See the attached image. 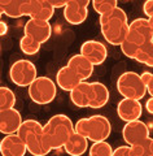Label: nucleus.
I'll use <instances>...</instances> for the list:
<instances>
[{
	"label": "nucleus",
	"instance_id": "25",
	"mask_svg": "<svg viewBox=\"0 0 153 156\" xmlns=\"http://www.w3.org/2000/svg\"><path fill=\"white\" fill-rule=\"evenodd\" d=\"M16 104V95L14 92L7 86L0 87V111L14 108Z\"/></svg>",
	"mask_w": 153,
	"mask_h": 156
},
{
	"label": "nucleus",
	"instance_id": "20",
	"mask_svg": "<svg viewBox=\"0 0 153 156\" xmlns=\"http://www.w3.org/2000/svg\"><path fill=\"white\" fill-rule=\"evenodd\" d=\"M65 152L73 156H81L83 154H86V151L88 148V138L83 134L74 131L70 135V138L68 139V142L64 146Z\"/></svg>",
	"mask_w": 153,
	"mask_h": 156
},
{
	"label": "nucleus",
	"instance_id": "9",
	"mask_svg": "<svg viewBox=\"0 0 153 156\" xmlns=\"http://www.w3.org/2000/svg\"><path fill=\"white\" fill-rule=\"evenodd\" d=\"M55 7L48 0H30L23 5L22 14L29 16L30 18L46 20L49 21L55 14Z\"/></svg>",
	"mask_w": 153,
	"mask_h": 156
},
{
	"label": "nucleus",
	"instance_id": "4",
	"mask_svg": "<svg viewBox=\"0 0 153 156\" xmlns=\"http://www.w3.org/2000/svg\"><path fill=\"white\" fill-rule=\"evenodd\" d=\"M17 133L25 140V143L27 146V151L31 155L44 156L52 151V148L49 147L46 140L44 126L39 121L33 119L25 120Z\"/></svg>",
	"mask_w": 153,
	"mask_h": 156
},
{
	"label": "nucleus",
	"instance_id": "18",
	"mask_svg": "<svg viewBox=\"0 0 153 156\" xmlns=\"http://www.w3.org/2000/svg\"><path fill=\"white\" fill-rule=\"evenodd\" d=\"M91 95H92L91 83L87 81H82L81 83H78L70 91V100L78 108H86V107H90Z\"/></svg>",
	"mask_w": 153,
	"mask_h": 156
},
{
	"label": "nucleus",
	"instance_id": "10",
	"mask_svg": "<svg viewBox=\"0 0 153 156\" xmlns=\"http://www.w3.org/2000/svg\"><path fill=\"white\" fill-rule=\"evenodd\" d=\"M122 136L126 144L132 146L137 142H141V140L149 138V128L145 122H143L140 120L129 121L122 129Z\"/></svg>",
	"mask_w": 153,
	"mask_h": 156
},
{
	"label": "nucleus",
	"instance_id": "13",
	"mask_svg": "<svg viewBox=\"0 0 153 156\" xmlns=\"http://www.w3.org/2000/svg\"><path fill=\"white\" fill-rule=\"evenodd\" d=\"M27 146L18 133L7 134L0 142V152L4 156H23Z\"/></svg>",
	"mask_w": 153,
	"mask_h": 156
},
{
	"label": "nucleus",
	"instance_id": "32",
	"mask_svg": "<svg viewBox=\"0 0 153 156\" xmlns=\"http://www.w3.org/2000/svg\"><path fill=\"white\" fill-rule=\"evenodd\" d=\"M152 74H153V73H151V72H143L141 74H140L141 80H143V82H144L145 85L149 83V81H151V78H152Z\"/></svg>",
	"mask_w": 153,
	"mask_h": 156
},
{
	"label": "nucleus",
	"instance_id": "17",
	"mask_svg": "<svg viewBox=\"0 0 153 156\" xmlns=\"http://www.w3.org/2000/svg\"><path fill=\"white\" fill-rule=\"evenodd\" d=\"M83 80L81 76L73 69L71 66L65 65L62 66L56 74V83L61 90L70 92L78 83H81Z\"/></svg>",
	"mask_w": 153,
	"mask_h": 156
},
{
	"label": "nucleus",
	"instance_id": "24",
	"mask_svg": "<svg viewBox=\"0 0 153 156\" xmlns=\"http://www.w3.org/2000/svg\"><path fill=\"white\" fill-rule=\"evenodd\" d=\"M40 46H42V43H39L33 37L26 35V34H23V37L19 41V48H21V51L30 56L38 53L39 50H40Z\"/></svg>",
	"mask_w": 153,
	"mask_h": 156
},
{
	"label": "nucleus",
	"instance_id": "28",
	"mask_svg": "<svg viewBox=\"0 0 153 156\" xmlns=\"http://www.w3.org/2000/svg\"><path fill=\"white\" fill-rule=\"evenodd\" d=\"M152 138H147L141 142H137L131 146V156H152L151 151Z\"/></svg>",
	"mask_w": 153,
	"mask_h": 156
},
{
	"label": "nucleus",
	"instance_id": "11",
	"mask_svg": "<svg viewBox=\"0 0 153 156\" xmlns=\"http://www.w3.org/2000/svg\"><path fill=\"white\" fill-rule=\"evenodd\" d=\"M88 4L83 0H68L64 8L65 21L70 25H81L88 17Z\"/></svg>",
	"mask_w": 153,
	"mask_h": 156
},
{
	"label": "nucleus",
	"instance_id": "39",
	"mask_svg": "<svg viewBox=\"0 0 153 156\" xmlns=\"http://www.w3.org/2000/svg\"><path fill=\"white\" fill-rule=\"evenodd\" d=\"M125 2H129V0H125Z\"/></svg>",
	"mask_w": 153,
	"mask_h": 156
},
{
	"label": "nucleus",
	"instance_id": "23",
	"mask_svg": "<svg viewBox=\"0 0 153 156\" xmlns=\"http://www.w3.org/2000/svg\"><path fill=\"white\" fill-rule=\"evenodd\" d=\"M134 60L140 62V64H144V65L153 68V43L148 42L144 46H141Z\"/></svg>",
	"mask_w": 153,
	"mask_h": 156
},
{
	"label": "nucleus",
	"instance_id": "12",
	"mask_svg": "<svg viewBox=\"0 0 153 156\" xmlns=\"http://www.w3.org/2000/svg\"><path fill=\"white\" fill-rule=\"evenodd\" d=\"M23 33L26 35L33 37L39 43H46L52 35V26L49 21L46 20H38V18H30L26 21L23 27Z\"/></svg>",
	"mask_w": 153,
	"mask_h": 156
},
{
	"label": "nucleus",
	"instance_id": "6",
	"mask_svg": "<svg viewBox=\"0 0 153 156\" xmlns=\"http://www.w3.org/2000/svg\"><path fill=\"white\" fill-rule=\"evenodd\" d=\"M117 90L123 98L140 100L147 94V85L143 82L140 74L135 72H125L117 80Z\"/></svg>",
	"mask_w": 153,
	"mask_h": 156
},
{
	"label": "nucleus",
	"instance_id": "34",
	"mask_svg": "<svg viewBox=\"0 0 153 156\" xmlns=\"http://www.w3.org/2000/svg\"><path fill=\"white\" fill-rule=\"evenodd\" d=\"M8 33V26H7V23L2 21V23H0V35H5V34Z\"/></svg>",
	"mask_w": 153,
	"mask_h": 156
},
{
	"label": "nucleus",
	"instance_id": "21",
	"mask_svg": "<svg viewBox=\"0 0 153 156\" xmlns=\"http://www.w3.org/2000/svg\"><path fill=\"white\" fill-rule=\"evenodd\" d=\"M91 90H92V95H91L90 108L93 109L103 108L109 101V90L101 82H91Z\"/></svg>",
	"mask_w": 153,
	"mask_h": 156
},
{
	"label": "nucleus",
	"instance_id": "5",
	"mask_svg": "<svg viewBox=\"0 0 153 156\" xmlns=\"http://www.w3.org/2000/svg\"><path fill=\"white\" fill-rule=\"evenodd\" d=\"M75 131L87 136L92 142L105 140L112 133L110 121L103 115L83 117L75 122Z\"/></svg>",
	"mask_w": 153,
	"mask_h": 156
},
{
	"label": "nucleus",
	"instance_id": "7",
	"mask_svg": "<svg viewBox=\"0 0 153 156\" xmlns=\"http://www.w3.org/2000/svg\"><path fill=\"white\" fill-rule=\"evenodd\" d=\"M57 87L49 77H37L35 81L29 86V96L35 104L46 105L55 100Z\"/></svg>",
	"mask_w": 153,
	"mask_h": 156
},
{
	"label": "nucleus",
	"instance_id": "33",
	"mask_svg": "<svg viewBox=\"0 0 153 156\" xmlns=\"http://www.w3.org/2000/svg\"><path fill=\"white\" fill-rule=\"evenodd\" d=\"M145 109L149 115H153V96H151L145 103Z\"/></svg>",
	"mask_w": 153,
	"mask_h": 156
},
{
	"label": "nucleus",
	"instance_id": "16",
	"mask_svg": "<svg viewBox=\"0 0 153 156\" xmlns=\"http://www.w3.org/2000/svg\"><path fill=\"white\" fill-rule=\"evenodd\" d=\"M81 53L93 65H101L108 57V50L101 42L87 41L81 46Z\"/></svg>",
	"mask_w": 153,
	"mask_h": 156
},
{
	"label": "nucleus",
	"instance_id": "30",
	"mask_svg": "<svg viewBox=\"0 0 153 156\" xmlns=\"http://www.w3.org/2000/svg\"><path fill=\"white\" fill-rule=\"evenodd\" d=\"M143 12L148 18L153 17V0H145V3L143 4Z\"/></svg>",
	"mask_w": 153,
	"mask_h": 156
},
{
	"label": "nucleus",
	"instance_id": "19",
	"mask_svg": "<svg viewBox=\"0 0 153 156\" xmlns=\"http://www.w3.org/2000/svg\"><path fill=\"white\" fill-rule=\"evenodd\" d=\"M68 65L71 66L73 69L81 76L83 81H87L88 78L92 76L93 66H95L86 56H83L82 53H77V55L71 56L68 61Z\"/></svg>",
	"mask_w": 153,
	"mask_h": 156
},
{
	"label": "nucleus",
	"instance_id": "2",
	"mask_svg": "<svg viewBox=\"0 0 153 156\" xmlns=\"http://www.w3.org/2000/svg\"><path fill=\"white\" fill-rule=\"evenodd\" d=\"M153 30L148 18H136L130 22L129 33L126 39L122 42L121 51L129 58H135L137 51L145 43L152 42Z\"/></svg>",
	"mask_w": 153,
	"mask_h": 156
},
{
	"label": "nucleus",
	"instance_id": "36",
	"mask_svg": "<svg viewBox=\"0 0 153 156\" xmlns=\"http://www.w3.org/2000/svg\"><path fill=\"white\" fill-rule=\"evenodd\" d=\"M148 20H149V23H151V26H152V30H153V17L148 18Z\"/></svg>",
	"mask_w": 153,
	"mask_h": 156
},
{
	"label": "nucleus",
	"instance_id": "27",
	"mask_svg": "<svg viewBox=\"0 0 153 156\" xmlns=\"http://www.w3.org/2000/svg\"><path fill=\"white\" fill-rule=\"evenodd\" d=\"M113 151L114 150L106 140H99V142H93L88 154L91 156H113Z\"/></svg>",
	"mask_w": 153,
	"mask_h": 156
},
{
	"label": "nucleus",
	"instance_id": "3",
	"mask_svg": "<svg viewBox=\"0 0 153 156\" xmlns=\"http://www.w3.org/2000/svg\"><path fill=\"white\" fill-rule=\"evenodd\" d=\"M74 131H75V125L73 124L70 117L61 113L52 116L44 125L46 140L52 150L62 148Z\"/></svg>",
	"mask_w": 153,
	"mask_h": 156
},
{
	"label": "nucleus",
	"instance_id": "29",
	"mask_svg": "<svg viewBox=\"0 0 153 156\" xmlns=\"http://www.w3.org/2000/svg\"><path fill=\"white\" fill-rule=\"evenodd\" d=\"M113 156H131V146H120L113 151Z\"/></svg>",
	"mask_w": 153,
	"mask_h": 156
},
{
	"label": "nucleus",
	"instance_id": "31",
	"mask_svg": "<svg viewBox=\"0 0 153 156\" xmlns=\"http://www.w3.org/2000/svg\"><path fill=\"white\" fill-rule=\"evenodd\" d=\"M48 2L51 3L56 9H58V8H65V5L68 4V0H48Z\"/></svg>",
	"mask_w": 153,
	"mask_h": 156
},
{
	"label": "nucleus",
	"instance_id": "37",
	"mask_svg": "<svg viewBox=\"0 0 153 156\" xmlns=\"http://www.w3.org/2000/svg\"><path fill=\"white\" fill-rule=\"evenodd\" d=\"M151 151H152V156H153V138H152V143H151Z\"/></svg>",
	"mask_w": 153,
	"mask_h": 156
},
{
	"label": "nucleus",
	"instance_id": "8",
	"mask_svg": "<svg viewBox=\"0 0 153 156\" xmlns=\"http://www.w3.org/2000/svg\"><path fill=\"white\" fill-rule=\"evenodd\" d=\"M38 77L37 66L30 60H17L9 68V78L16 86L29 87Z\"/></svg>",
	"mask_w": 153,
	"mask_h": 156
},
{
	"label": "nucleus",
	"instance_id": "1",
	"mask_svg": "<svg viewBox=\"0 0 153 156\" xmlns=\"http://www.w3.org/2000/svg\"><path fill=\"white\" fill-rule=\"evenodd\" d=\"M127 14L122 8L117 7L110 13L100 16V29L105 41L112 46H121L129 33L130 23Z\"/></svg>",
	"mask_w": 153,
	"mask_h": 156
},
{
	"label": "nucleus",
	"instance_id": "35",
	"mask_svg": "<svg viewBox=\"0 0 153 156\" xmlns=\"http://www.w3.org/2000/svg\"><path fill=\"white\" fill-rule=\"evenodd\" d=\"M147 90H148V94H149L151 96H153V74H152V78H151L149 83L147 85Z\"/></svg>",
	"mask_w": 153,
	"mask_h": 156
},
{
	"label": "nucleus",
	"instance_id": "22",
	"mask_svg": "<svg viewBox=\"0 0 153 156\" xmlns=\"http://www.w3.org/2000/svg\"><path fill=\"white\" fill-rule=\"evenodd\" d=\"M30 0H0L2 13L11 18H21L23 17L22 8Z\"/></svg>",
	"mask_w": 153,
	"mask_h": 156
},
{
	"label": "nucleus",
	"instance_id": "15",
	"mask_svg": "<svg viewBox=\"0 0 153 156\" xmlns=\"http://www.w3.org/2000/svg\"><path fill=\"white\" fill-rule=\"evenodd\" d=\"M117 113L120 116V119L125 122L139 120L143 113L140 100L131 99V98H123L117 105Z\"/></svg>",
	"mask_w": 153,
	"mask_h": 156
},
{
	"label": "nucleus",
	"instance_id": "26",
	"mask_svg": "<svg viewBox=\"0 0 153 156\" xmlns=\"http://www.w3.org/2000/svg\"><path fill=\"white\" fill-rule=\"evenodd\" d=\"M91 3L95 12L99 13L100 16L110 13L118 7V0H92Z\"/></svg>",
	"mask_w": 153,
	"mask_h": 156
},
{
	"label": "nucleus",
	"instance_id": "38",
	"mask_svg": "<svg viewBox=\"0 0 153 156\" xmlns=\"http://www.w3.org/2000/svg\"><path fill=\"white\" fill-rule=\"evenodd\" d=\"M152 43H153V37H152Z\"/></svg>",
	"mask_w": 153,
	"mask_h": 156
},
{
	"label": "nucleus",
	"instance_id": "14",
	"mask_svg": "<svg viewBox=\"0 0 153 156\" xmlns=\"http://www.w3.org/2000/svg\"><path fill=\"white\" fill-rule=\"evenodd\" d=\"M23 122L19 111L16 108L2 109L0 111V131L2 134H13L17 133Z\"/></svg>",
	"mask_w": 153,
	"mask_h": 156
}]
</instances>
